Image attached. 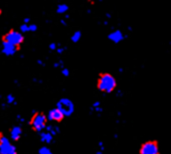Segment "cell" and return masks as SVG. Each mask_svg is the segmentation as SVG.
<instances>
[{
  "label": "cell",
  "instance_id": "obj_19",
  "mask_svg": "<svg viewBox=\"0 0 171 154\" xmlns=\"http://www.w3.org/2000/svg\"><path fill=\"white\" fill-rule=\"evenodd\" d=\"M61 74L64 77L68 78L70 75V71H69V68H67V67H63V68L61 69Z\"/></svg>",
  "mask_w": 171,
  "mask_h": 154
},
{
  "label": "cell",
  "instance_id": "obj_7",
  "mask_svg": "<svg viewBox=\"0 0 171 154\" xmlns=\"http://www.w3.org/2000/svg\"><path fill=\"white\" fill-rule=\"evenodd\" d=\"M48 118L49 121L56 122V123H61L65 118V116L63 112L58 109V107H54L48 112Z\"/></svg>",
  "mask_w": 171,
  "mask_h": 154
},
{
  "label": "cell",
  "instance_id": "obj_26",
  "mask_svg": "<svg viewBox=\"0 0 171 154\" xmlns=\"http://www.w3.org/2000/svg\"><path fill=\"white\" fill-rule=\"evenodd\" d=\"M105 16H106V17H107L108 18H111V16H112V15H111V14H110L109 13H106V15H105Z\"/></svg>",
  "mask_w": 171,
  "mask_h": 154
},
{
  "label": "cell",
  "instance_id": "obj_20",
  "mask_svg": "<svg viewBox=\"0 0 171 154\" xmlns=\"http://www.w3.org/2000/svg\"><path fill=\"white\" fill-rule=\"evenodd\" d=\"M49 49L50 51H56L58 49V45L56 43H50L49 44Z\"/></svg>",
  "mask_w": 171,
  "mask_h": 154
},
{
  "label": "cell",
  "instance_id": "obj_12",
  "mask_svg": "<svg viewBox=\"0 0 171 154\" xmlns=\"http://www.w3.org/2000/svg\"><path fill=\"white\" fill-rule=\"evenodd\" d=\"M56 13L58 14H67V13L69 11V6L67 3H59L56 7Z\"/></svg>",
  "mask_w": 171,
  "mask_h": 154
},
{
  "label": "cell",
  "instance_id": "obj_30",
  "mask_svg": "<svg viewBox=\"0 0 171 154\" xmlns=\"http://www.w3.org/2000/svg\"><path fill=\"white\" fill-rule=\"evenodd\" d=\"M0 154H1V152H0Z\"/></svg>",
  "mask_w": 171,
  "mask_h": 154
},
{
  "label": "cell",
  "instance_id": "obj_22",
  "mask_svg": "<svg viewBox=\"0 0 171 154\" xmlns=\"http://www.w3.org/2000/svg\"><path fill=\"white\" fill-rule=\"evenodd\" d=\"M99 150H101V151H105V147H103V142H99Z\"/></svg>",
  "mask_w": 171,
  "mask_h": 154
},
{
  "label": "cell",
  "instance_id": "obj_27",
  "mask_svg": "<svg viewBox=\"0 0 171 154\" xmlns=\"http://www.w3.org/2000/svg\"><path fill=\"white\" fill-rule=\"evenodd\" d=\"M60 22H61L63 25H65V24H66V21H64V19H61V20H60Z\"/></svg>",
  "mask_w": 171,
  "mask_h": 154
},
{
  "label": "cell",
  "instance_id": "obj_11",
  "mask_svg": "<svg viewBox=\"0 0 171 154\" xmlns=\"http://www.w3.org/2000/svg\"><path fill=\"white\" fill-rule=\"evenodd\" d=\"M54 136L52 135L50 133L47 132V131H43V132L39 133V140L42 143L44 144H51L54 141Z\"/></svg>",
  "mask_w": 171,
  "mask_h": 154
},
{
  "label": "cell",
  "instance_id": "obj_1",
  "mask_svg": "<svg viewBox=\"0 0 171 154\" xmlns=\"http://www.w3.org/2000/svg\"><path fill=\"white\" fill-rule=\"evenodd\" d=\"M118 87V82L116 78L107 71H103L98 74L96 80V88L103 94H110L116 90Z\"/></svg>",
  "mask_w": 171,
  "mask_h": 154
},
{
  "label": "cell",
  "instance_id": "obj_16",
  "mask_svg": "<svg viewBox=\"0 0 171 154\" xmlns=\"http://www.w3.org/2000/svg\"><path fill=\"white\" fill-rule=\"evenodd\" d=\"M19 31L22 33H29V24H22L20 26H19Z\"/></svg>",
  "mask_w": 171,
  "mask_h": 154
},
{
  "label": "cell",
  "instance_id": "obj_29",
  "mask_svg": "<svg viewBox=\"0 0 171 154\" xmlns=\"http://www.w3.org/2000/svg\"><path fill=\"white\" fill-rule=\"evenodd\" d=\"M96 154H102V151L101 150H99V151L96 152Z\"/></svg>",
  "mask_w": 171,
  "mask_h": 154
},
{
  "label": "cell",
  "instance_id": "obj_6",
  "mask_svg": "<svg viewBox=\"0 0 171 154\" xmlns=\"http://www.w3.org/2000/svg\"><path fill=\"white\" fill-rule=\"evenodd\" d=\"M0 152L1 154H18L15 145L2 132H0Z\"/></svg>",
  "mask_w": 171,
  "mask_h": 154
},
{
  "label": "cell",
  "instance_id": "obj_17",
  "mask_svg": "<svg viewBox=\"0 0 171 154\" xmlns=\"http://www.w3.org/2000/svg\"><path fill=\"white\" fill-rule=\"evenodd\" d=\"M6 101L9 104H13L15 102V97L13 94H8L6 97Z\"/></svg>",
  "mask_w": 171,
  "mask_h": 154
},
{
  "label": "cell",
  "instance_id": "obj_18",
  "mask_svg": "<svg viewBox=\"0 0 171 154\" xmlns=\"http://www.w3.org/2000/svg\"><path fill=\"white\" fill-rule=\"evenodd\" d=\"M39 30V26L35 24H29V33H36Z\"/></svg>",
  "mask_w": 171,
  "mask_h": 154
},
{
  "label": "cell",
  "instance_id": "obj_10",
  "mask_svg": "<svg viewBox=\"0 0 171 154\" xmlns=\"http://www.w3.org/2000/svg\"><path fill=\"white\" fill-rule=\"evenodd\" d=\"M108 39L114 43H120L124 39V34L121 30L115 29L114 31H111L109 34H108Z\"/></svg>",
  "mask_w": 171,
  "mask_h": 154
},
{
  "label": "cell",
  "instance_id": "obj_25",
  "mask_svg": "<svg viewBox=\"0 0 171 154\" xmlns=\"http://www.w3.org/2000/svg\"><path fill=\"white\" fill-rule=\"evenodd\" d=\"M65 51V48H58L57 49V52L58 53H63V52H64Z\"/></svg>",
  "mask_w": 171,
  "mask_h": 154
},
{
  "label": "cell",
  "instance_id": "obj_4",
  "mask_svg": "<svg viewBox=\"0 0 171 154\" xmlns=\"http://www.w3.org/2000/svg\"><path fill=\"white\" fill-rule=\"evenodd\" d=\"M139 154H161L158 139L146 140L140 144Z\"/></svg>",
  "mask_w": 171,
  "mask_h": 154
},
{
  "label": "cell",
  "instance_id": "obj_15",
  "mask_svg": "<svg viewBox=\"0 0 171 154\" xmlns=\"http://www.w3.org/2000/svg\"><path fill=\"white\" fill-rule=\"evenodd\" d=\"M38 154H54L52 149L48 147L47 145H43L38 150Z\"/></svg>",
  "mask_w": 171,
  "mask_h": 154
},
{
  "label": "cell",
  "instance_id": "obj_28",
  "mask_svg": "<svg viewBox=\"0 0 171 154\" xmlns=\"http://www.w3.org/2000/svg\"><path fill=\"white\" fill-rule=\"evenodd\" d=\"M3 9H1V7H0V17H1L2 15H3Z\"/></svg>",
  "mask_w": 171,
  "mask_h": 154
},
{
  "label": "cell",
  "instance_id": "obj_13",
  "mask_svg": "<svg viewBox=\"0 0 171 154\" xmlns=\"http://www.w3.org/2000/svg\"><path fill=\"white\" fill-rule=\"evenodd\" d=\"M82 35H83V33H82L81 30H76L72 33L71 37H70V40L73 43H78L81 40Z\"/></svg>",
  "mask_w": 171,
  "mask_h": 154
},
{
  "label": "cell",
  "instance_id": "obj_3",
  "mask_svg": "<svg viewBox=\"0 0 171 154\" xmlns=\"http://www.w3.org/2000/svg\"><path fill=\"white\" fill-rule=\"evenodd\" d=\"M2 43H9L17 47H22L25 42V37L19 30L15 28H10L1 37Z\"/></svg>",
  "mask_w": 171,
  "mask_h": 154
},
{
  "label": "cell",
  "instance_id": "obj_23",
  "mask_svg": "<svg viewBox=\"0 0 171 154\" xmlns=\"http://www.w3.org/2000/svg\"><path fill=\"white\" fill-rule=\"evenodd\" d=\"M24 24H31V19H30V18H24Z\"/></svg>",
  "mask_w": 171,
  "mask_h": 154
},
{
  "label": "cell",
  "instance_id": "obj_9",
  "mask_svg": "<svg viewBox=\"0 0 171 154\" xmlns=\"http://www.w3.org/2000/svg\"><path fill=\"white\" fill-rule=\"evenodd\" d=\"M23 136V128L20 125H13L9 129V137L11 141L13 142H17Z\"/></svg>",
  "mask_w": 171,
  "mask_h": 154
},
{
  "label": "cell",
  "instance_id": "obj_21",
  "mask_svg": "<svg viewBox=\"0 0 171 154\" xmlns=\"http://www.w3.org/2000/svg\"><path fill=\"white\" fill-rule=\"evenodd\" d=\"M93 108H94L96 112L101 111V108H100V103L99 102H94V103H93Z\"/></svg>",
  "mask_w": 171,
  "mask_h": 154
},
{
  "label": "cell",
  "instance_id": "obj_8",
  "mask_svg": "<svg viewBox=\"0 0 171 154\" xmlns=\"http://www.w3.org/2000/svg\"><path fill=\"white\" fill-rule=\"evenodd\" d=\"M22 47H17L9 43H2V52L7 57H12L21 50Z\"/></svg>",
  "mask_w": 171,
  "mask_h": 154
},
{
  "label": "cell",
  "instance_id": "obj_14",
  "mask_svg": "<svg viewBox=\"0 0 171 154\" xmlns=\"http://www.w3.org/2000/svg\"><path fill=\"white\" fill-rule=\"evenodd\" d=\"M45 131L50 133L52 135H54V137H56L58 133H60V128H59L58 126H53L52 124H48L45 128Z\"/></svg>",
  "mask_w": 171,
  "mask_h": 154
},
{
  "label": "cell",
  "instance_id": "obj_5",
  "mask_svg": "<svg viewBox=\"0 0 171 154\" xmlns=\"http://www.w3.org/2000/svg\"><path fill=\"white\" fill-rule=\"evenodd\" d=\"M56 107L64 114L65 118L71 117L75 112V105L69 97H61L60 99H58L56 103Z\"/></svg>",
  "mask_w": 171,
  "mask_h": 154
},
{
  "label": "cell",
  "instance_id": "obj_24",
  "mask_svg": "<svg viewBox=\"0 0 171 154\" xmlns=\"http://www.w3.org/2000/svg\"><path fill=\"white\" fill-rule=\"evenodd\" d=\"M81 1H84V2H86L88 3H90V4L94 5L95 3V1L96 0H81Z\"/></svg>",
  "mask_w": 171,
  "mask_h": 154
},
{
  "label": "cell",
  "instance_id": "obj_2",
  "mask_svg": "<svg viewBox=\"0 0 171 154\" xmlns=\"http://www.w3.org/2000/svg\"><path fill=\"white\" fill-rule=\"evenodd\" d=\"M49 122L48 116L43 111H36L33 113L28 121V125L31 129L36 133H40L45 131V128Z\"/></svg>",
  "mask_w": 171,
  "mask_h": 154
}]
</instances>
